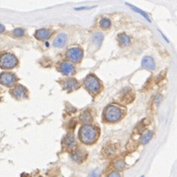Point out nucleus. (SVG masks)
Masks as SVG:
<instances>
[{
    "label": "nucleus",
    "instance_id": "16",
    "mask_svg": "<svg viewBox=\"0 0 177 177\" xmlns=\"http://www.w3.org/2000/svg\"><path fill=\"white\" fill-rule=\"evenodd\" d=\"M99 26L101 29H103V30H107L111 27V21L110 19L108 18H102L100 21H99Z\"/></svg>",
    "mask_w": 177,
    "mask_h": 177
},
{
    "label": "nucleus",
    "instance_id": "9",
    "mask_svg": "<svg viewBox=\"0 0 177 177\" xmlns=\"http://www.w3.org/2000/svg\"><path fill=\"white\" fill-rule=\"evenodd\" d=\"M61 85L64 89L67 92H72L79 88V82L74 78H66L64 81H61Z\"/></svg>",
    "mask_w": 177,
    "mask_h": 177
},
{
    "label": "nucleus",
    "instance_id": "15",
    "mask_svg": "<svg viewBox=\"0 0 177 177\" xmlns=\"http://www.w3.org/2000/svg\"><path fill=\"white\" fill-rule=\"evenodd\" d=\"M131 42V38L126 35V34H121L119 35V45L121 47H125V46H127L130 44Z\"/></svg>",
    "mask_w": 177,
    "mask_h": 177
},
{
    "label": "nucleus",
    "instance_id": "6",
    "mask_svg": "<svg viewBox=\"0 0 177 177\" xmlns=\"http://www.w3.org/2000/svg\"><path fill=\"white\" fill-rule=\"evenodd\" d=\"M11 96L16 100H26L29 97V91L25 86L18 84L10 90Z\"/></svg>",
    "mask_w": 177,
    "mask_h": 177
},
{
    "label": "nucleus",
    "instance_id": "24",
    "mask_svg": "<svg viewBox=\"0 0 177 177\" xmlns=\"http://www.w3.org/2000/svg\"><path fill=\"white\" fill-rule=\"evenodd\" d=\"M4 31H5V27L2 24H0V33H3Z\"/></svg>",
    "mask_w": 177,
    "mask_h": 177
},
{
    "label": "nucleus",
    "instance_id": "8",
    "mask_svg": "<svg viewBox=\"0 0 177 177\" xmlns=\"http://www.w3.org/2000/svg\"><path fill=\"white\" fill-rule=\"evenodd\" d=\"M66 57L70 62H80L83 58V50L80 48H71L66 52Z\"/></svg>",
    "mask_w": 177,
    "mask_h": 177
},
{
    "label": "nucleus",
    "instance_id": "20",
    "mask_svg": "<svg viewBox=\"0 0 177 177\" xmlns=\"http://www.w3.org/2000/svg\"><path fill=\"white\" fill-rule=\"evenodd\" d=\"M13 36L16 37V38H21L24 36V30L21 28H18V29H15L13 31Z\"/></svg>",
    "mask_w": 177,
    "mask_h": 177
},
{
    "label": "nucleus",
    "instance_id": "4",
    "mask_svg": "<svg viewBox=\"0 0 177 177\" xmlns=\"http://www.w3.org/2000/svg\"><path fill=\"white\" fill-rule=\"evenodd\" d=\"M18 65V60L13 53H2L0 54V67L2 69H13Z\"/></svg>",
    "mask_w": 177,
    "mask_h": 177
},
{
    "label": "nucleus",
    "instance_id": "21",
    "mask_svg": "<svg viewBox=\"0 0 177 177\" xmlns=\"http://www.w3.org/2000/svg\"><path fill=\"white\" fill-rule=\"evenodd\" d=\"M131 8H132V9H134L135 11H137V12H138V13H140L141 15H142V16H144L146 19H147V20H149V21H150V20H149V16H147V15H146V14L145 13V12H144V11H142V10H140V9H138V8H136V7H135V6H133V5H131Z\"/></svg>",
    "mask_w": 177,
    "mask_h": 177
},
{
    "label": "nucleus",
    "instance_id": "14",
    "mask_svg": "<svg viewBox=\"0 0 177 177\" xmlns=\"http://www.w3.org/2000/svg\"><path fill=\"white\" fill-rule=\"evenodd\" d=\"M142 66L144 67V68L149 69V70L155 69V62L153 61V58L150 57H145L142 61Z\"/></svg>",
    "mask_w": 177,
    "mask_h": 177
},
{
    "label": "nucleus",
    "instance_id": "2",
    "mask_svg": "<svg viewBox=\"0 0 177 177\" xmlns=\"http://www.w3.org/2000/svg\"><path fill=\"white\" fill-rule=\"evenodd\" d=\"M124 115H125V112L123 109L114 104L108 105L103 112V117L105 122L110 124H115L120 122L123 119Z\"/></svg>",
    "mask_w": 177,
    "mask_h": 177
},
{
    "label": "nucleus",
    "instance_id": "1",
    "mask_svg": "<svg viewBox=\"0 0 177 177\" xmlns=\"http://www.w3.org/2000/svg\"><path fill=\"white\" fill-rule=\"evenodd\" d=\"M100 136V130L98 127L92 124H85L79 130L78 138L84 145H92L97 142Z\"/></svg>",
    "mask_w": 177,
    "mask_h": 177
},
{
    "label": "nucleus",
    "instance_id": "13",
    "mask_svg": "<svg viewBox=\"0 0 177 177\" xmlns=\"http://www.w3.org/2000/svg\"><path fill=\"white\" fill-rule=\"evenodd\" d=\"M67 40H68V37H67L66 34L61 33L57 36L56 39L53 40V47L54 48H64L67 43Z\"/></svg>",
    "mask_w": 177,
    "mask_h": 177
},
{
    "label": "nucleus",
    "instance_id": "17",
    "mask_svg": "<svg viewBox=\"0 0 177 177\" xmlns=\"http://www.w3.org/2000/svg\"><path fill=\"white\" fill-rule=\"evenodd\" d=\"M80 119H81V121L84 123V125H85V124H89L90 122H91V120H92L91 113H90L89 111H85V112H84L82 115H81Z\"/></svg>",
    "mask_w": 177,
    "mask_h": 177
},
{
    "label": "nucleus",
    "instance_id": "19",
    "mask_svg": "<svg viewBox=\"0 0 177 177\" xmlns=\"http://www.w3.org/2000/svg\"><path fill=\"white\" fill-rule=\"evenodd\" d=\"M115 168H116L117 170H119V171L123 170L124 168H125V162H124V160H118V161H116L115 162Z\"/></svg>",
    "mask_w": 177,
    "mask_h": 177
},
{
    "label": "nucleus",
    "instance_id": "10",
    "mask_svg": "<svg viewBox=\"0 0 177 177\" xmlns=\"http://www.w3.org/2000/svg\"><path fill=\"white\" fill-rule=\"evenodd\" d=\"M71 158L73 159L75 162L77 163H82L86 158V151L80 149V147H75L73 150H71Z\"/></svg>",
    "mask_w": 177,
    "mask_h": 177
},
{
    "label": "nucleus",
    "instance_id": "3",
    "mask_svg": "<svg viewBox=\"0 0 177 177\" xmlns=\"http://www.w3.org/2000/svg\"><path fill=\"white\" fill-rule=\"evenodd\" d=\"M84 86H85L86 90L89 92L91 95H96L102 89V83L97 78L95 75L89 74L84 80Z\"/></svg>",
    "mask_w": 177,
    "mask_h": 177
},
{
    "label": "nucleus",
    "instance_id": "22",
    "mask_svg": "<svg viewBox=\"0 0 177 177\" xmlns=\"http://www.w3.org/2000/svg\"><path fill=\"white\" fill-rule=\"evenodd\" d=\"M107 177H121V175H120V173L118 171L114 170V171H111L110 173L108 174Z\"/></svg>",
    "mask_w": 177,
    "mask_h": 177
},
{
    "label": "nucleus",
    "instance_id": "18",
    "mask_svg": "<svg viewBox=\"0 0 177 177\" xmlns=\"http://www.w3.org/2000/svg\"><path fill=\"white\" fill-rule=\"evenodd\" d=\"M153 132H146V134L142 135V137L141 138V142L142 144H146V142H149L150 141V138H153Z\"/></svg>",
    "mask_w": 177,
    "mask_h": 177
},
{
    "label": "nucleus",
    "instance_id": "23",
    "mask_svg": "<svg viewBox=\"0 0 177 177\" xmlns=\"http://www.w3.org/2000/svg\"><path fill=\"white\" fill-rule=\"evenodd\" d=\"M88 177H99V172L98 171H92Z\"/></svg>",
    "mask_w": 177,
    "mask_h": 177
},
{
    "label": "nucleus",
    "instance_id": "7",
    "mask_svg": "<svg viewBox=\"0 0 177 177\" xmlns=\"http://www.w3.org/2000/svg\"><path fill=\"white\" fill-rule=\"evenodd\" d=\"M57 69L60 72H61L64 75H66V76H72V75L75 74V71H76L74 65L72 62L67 61H64L61 64H58Z\"/></svg>",
    "mask_w": 177,
    "mask_h": 177
},
{
    "label": "nucleus",
    "instance_id": "11",
    "mask_svg": "<svg viewBox=\"0 0 177 177\" xmlns=\"http://www.w3.org/2000/svg\"><path fill=\"white\" fill-rule=\"evenodd\" d=\"M62 146L65 149L73 150L76 147V142H75L74 136L72 134H67L62 140Z\"/></svg>",
    "mask_w": 177,
    "mask_h": 177
},
{
    "label": "nucleus",
    "instance_id": "12",
    "mask_svg": "<svg viewBox=\"0 0 177 177\" xmlns=\"http://www.w3.org/2000/svg\"><path fill=\"white\" fill-rule=\"evenodd\" d=\"M53 35V31L50 29H39L35 33V37L39 41H47Z\"/></svg>",
    "mask_w": 177,
    "mask_h": 177
},
{
    "label": "nucleus",
    "instance_id": "5",
    "mask_svg": "<svg viewBox=\"0 0 177 177\" xmlns=\"http://www.w3.org/2000/svg\"><path fill=\"white\" fill-rule=\"evenodd\" d=\"M17 81H18V77L16 76V74L12 72H8V71H3L0 74V84L4 85L6 87H12L15 86Z\"/></svg>",
    "mask_w": 177,
    "mask_h": 177
}]
</instances>
